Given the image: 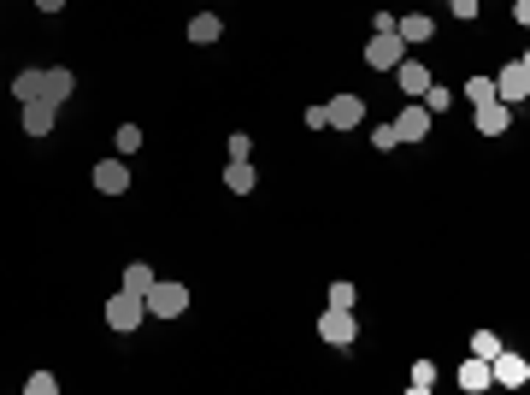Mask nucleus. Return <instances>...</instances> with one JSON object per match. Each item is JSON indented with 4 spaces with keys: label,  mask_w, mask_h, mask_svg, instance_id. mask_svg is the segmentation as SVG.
<instances>
[{
    "label": "nucleus",
    "mask_w": 530,
    "mask_h": 395,
    "mask_svg": "<svg viewBox=\"0 0 530 395\" xmlns=\"http://www.w3.org/2000/svg\"><path fill=\"white\" fill-rule=\"evenodd\" d=\"M495 101H507V106H525V95H530V59L519 54V59H507V66L495 71Z\"/></svg>",
    "instance_id": "obj_1"
},
{
    "label": "nucleus",
    "mask_w": 530,
    "mask_h": 395,
    "mask_svg": "<svg viewBox=\"0 0 530 395\" xmlns=\"http://www.w3.org/2000/svg\"><path fill=\"white\" fill-rule=\"evenodd\" d=\"M142 301H148V313H154V319H177V313H189V283H166V278H154Z\"/></svg>",
    "instance_id": "obj_2"
},
{
    "label": "nucleus",
    "mask_w": 530,
    "mask_h": 395,
    "mask_svg": "<svg viewBox=\"0 0 530 395\" xmlns=\"http://www.w3.org/2000/svg\"><path fill=\"white\" fill-rule=\"evenodd\" d=\"M142 319H148V301H142L136 289H118V295L107 301V325L124 330V337H130V330H142Z\"/></svg>",
    "instance_id": "obj_3"
},
{
    "label": "nucleus",
    "mask_w": 530,
    "mask_h": 395,
    "mask_svg": "<svg viewBox=\"0 0 530 395\" xmlns=\"http://www.w3.org/2000/svg\"><path fill=\"white\" fill-rule=\"evenodd\" d=\"M401 59H407V42H401L395 30H372V42H365V66H372V71H395Z\"/></svg>",
    "instance_id": "obj_4"
},
{
    "label": "nucleus",
    "mask_w": 530,
    "mask_h": 395,
    "mask_svg": "<svg viewBox=\"0 0 530 395\" xmlns=\"http://www.w3.org/2000/svg\"><path fill=\"white\" fill-rule=\"evenodd\" d=\"M489 384H501V390H525V384H530V360H525V354L495 349V354H489Z\"/></svg>",
    "instance_id": "obj_5"
},
{
    "label": "nucleus",
    "mask_w": 530,
    "mask_h": 395,
    "mask_svg": "<svg viewBox=\"0 0 530 395\" xmlns=\"http://www.w3.org/2000/svg\"><path fill=\"white\" fill-rule=\"evenodd\" d=\"M319 337L331 342V349H353V337H360L353 307H324V313H319Z\"/></svg>",
    "instance_id": "obj_6"
},
{
    "label": "nucleus",
    "mask_w": 530,
    "mask_h": 395,
    "mask_svg": "<svg viewBox=\"0 0 530 395\" xmlns=\"http://www.w3.org/2000/svg\"><path fill=\"white\" fill-rule=\"evenodd\" d=\"M324 113H331V130H360L365 125V101H360V95H331Z\"/></svg>",
    "instance_id": "obj_7"
},
{
    "label": "nucleus",
    "mask_w": 530,
    "mask_h": 395,
    "mask_svg": "<svg viewBox=\"0 0 530 395\" xmlns=\"http://www.w3.org/2000/svg\"><path fill=\"white\" fill-rule=\"evenodd\" d=\"M59 125V106L54 101H24V136H36V142H47Z\"/></svg>",
    "instance_id": "obj_8"
},
{
    "label": "nucleus",
    "mask_w": 530,
    "mask_h": 395,
    "mask_svg": "<svg viewBox=\"0 0 530 395\" xmlns=\"http://www.w3.org/2000/svg\"><path fill=\"white\" fill-rule=\"evenodd\" d=\"M71 89H77V71H71V66H47V71H42V101L66 106Z\"/></svg>",
    "instance_id": "obj_9"
},
{
    "label": "nucleus",
    "mask_w": 530,
    "mask_h": 395,
    "mask_svg": "<svg viewBox=\"0 0 530 395\" xmlns=\"http://www.w3.org/2000/svg\"><path fill=\"white\" fill-rule=\"evenodd\" d=\"M95 189L100 195H124L130 189V166H124V159H95Z\"/></svg>",
    "instance_id": "obj_10"
},
{
    "label": "nucleus",
    "mask_w": 530,
    "mask_h": 395,
    "mask_svg": "<svg viewBox=\"0 0 530 395\" xmlns=\"http://www.w3.org/2000/svg\"><path fill=\"white\" fill-rule=\"evenodd\" d=\"M424 136H431V113H424L419 101L401 106V118H395V142H424Z\"/></svg>",
    "instance_id": "obj_11"
},
{
    "label": "nucleus",
    "mask_w": 530,
    "mask_h": 395,
    "mask_svg": "<svg viewBox=\"0 0 530 395\" xmlns=\"http://www.w3.org/2000/svg\"><path fill=\"white\" fill-rule=\"evenodd\" d=\"M472 113H477V130H484V136H501V130L513 125V106L507 101H477Z\"/></svg>",
    "instance_id": "obj_12"
},
{
    "label": "nucleus",
    "mask_w": 530,
    "mask_h": 395,
    "mask_svg": "<svg viewBox=\"0 0 530 395\" xmlns=\"http://www.w3.org/2000/svg\"><path fill=\"white\" fill-rule=\"evenodd\" d=\"M224 189H230V195H254L260 189L254 159H230V166H224Z\"/></svg>",
    "instance_id": "obj_13"
},
{
    "label": "nucleus",
    "mask_w": 530,
    "mask_h": 395,
    "mask_svg": "<svg viewBox=\"0 0 530 395\" xmlns=\"http://www.w3.org/2000/svg\"><path fill=\"white\" fill-rule=\"evenodd\" d=\"M395 83H401V95H413V101H419V95L431 89L436 77H431V71L419 66V59H401V66H395Z\"/></svg>",
    "instance_id": "obj_14"
},
{
    "label": "nucleus",
    "mask_w": 530,
    "mask_h": 395,
    "mask_svg": "<svg viewBox=\"0 0 530 395\" xmlns=\"http://www.w3.org/2000/svg\"><path fill=\"white\" fill-rule=\"evenodd\" d=\"M395 35L407 47H419V42H431V35H436V24L424 18V12H413V18H395Z\"/></svg>",
    "instance_id": "obj_15"
},
{
    "label": "nucleus",
    "mask_w": 530,
    "mask_h": 395,
    "mask_svg": "<svg viewBox=\"0 0 530 395\" xmlns=\"http://www.w3.org/2000/svg\"><path fill=\"white\" fill-rule=\"evenodd\" d=\"M460 390H465V395H484V390H489V360L465 354V366H460Z\"/></svg>",
    "instance_id": "obj_16"
},
{
    "label": "nucleus",
    "mask_w": 530,
    "mask_h": 395,
    "mask_svg": "<svg viewBox=\"0 0 530 395\" xmlns=\"http://www.w3.org/2000/svg\"><path fill=\"white\" fill-rule=\"evenodd\" d=\"M219 35H224L219 12H195V18H189V42H219Z\"/></svg>",
    "instance_id": "obj_17"
},
{
    "label": "nucleus",
    "mask_w": 530,
    "mask_h": 395,
    "mask_svg": "<svg viewBox=\"0 0 530 395\" xmlns=\"http://www.w3.org/2000/svg\"><path fill=\"white\" fill-rule=\"evenodd\" d=\"M407 390H413V395H431V390H436V366H431V360H413Z\"/></svg>",
    "instance_id": "obj_18"
},
{
    "label": "nucleus",
    "mask_w": 530,
    "mask_h": 395,
    "mask_svg": "<svg viewBox=\"0 0 530 395\" xmlns=\"http://www.w3.org/2000/svg\"><path fill=\"white\" fill-rule=\"evenodd\" d=\"M12 95H18V101H42V71H18V77H12Z\"/></svg>",
    "instance_id": "obj_19"
},
{
    "label": "nucleus",
    "mask_w": 530,
    "mask_h": 395,
    "mask_svg": "<svg viewBox=\"0 0 530 395\" xmlns=\"http://www.w3.org/2000/svg\"><path fill=\"white\" fill-rule=\"evenodd\" d=\"M419 106H424L431 118H436V113H448V106H454V89H442V83H431V89L419 95Z\"/></svg>",
    "instance_id": "obj_20"
},
{
    "label": "nucleus",
    "mask_w": 530,
    "mask_h": 395,
    "mask_svg": "<svg viewBox=\"0 0 530 395\" xmlns=\"http://www.w3.org/2000/svg\"><path fill=\"white\" fill-rule=\"evenodd\" d=\"M148 283H154V266H142V260H130V266H124V289L148 295Z\"/></svg>",
    "instance_id": "obj_21"
},
{
    "label": "nucleus",
    "mask_w": 530,
    "mask_h": 395,
    "mask_svg": "<svg viewBox=\"0 0 530 395\" xmlns=\"http://www.w3.org/2000/svg\"><path fill=\"white\" fill-rule=\"evenodd\" d=\"M112 147H118V159L142 154V130H136V125H118V136H112Z\"/></svg>",
    "instance_id": "obj_22"
},
{
    "label": "nucleus",
    "mask_w": 530,
    "mask_h": 395,
    "mask_svg": "<svg viewBox=\"0 0 530 395\" xmlns=\"http://www.w3.org/2000/svg\"><path fill=\"white\" fill-rule=\"evenodd\" d=\"M54 390H59L54 372H30V378H24V395H54Z\"/></svg>",
    "instance_id": "obj_23"
},
{
    "label": "nucleus",
    "mask_w": 530,
    "mask_h": 395,
    "mask_svg": "<svg viewBox=\"0 0 530 395\" xmlns=\"http://www.w3.org/2000/svg\"><path fill=\"white\" fill-rule=\"evenodd\" d=\"M495 349H501V337H495V330H472V354H477V360H489Z\"/></svg>",
    "instance_id": "obj_24"
},
{
    "label": "nucleus",
    "mask_w": 530,
    "mask_h": 395,
    "mask_svg": "<svg viewBox=\"0 0 530 395\" xmlns=\"http://www.w3.org/2000/svg\"><path fill=\"white\" fill-rule=\"evenodd\" d=\"M460 95H472V106H477V101H495V83H489V77H472Z\"/></svg>",
    "instance_id": "obj_25"
},
{
    "label": "nucleus",
    "mask_w": 530,
    "mask_h": 395,
    "mask_svg": "<svg viewBox=\"0 0 530 395\" xmlns=\"http://www.w3.org/2000/svg\"><path fill=\"white\" fill-rule=\"evenodd\" d=\"M372 147H377V154H389V147H401V142H395V125H377V130H372Z\"/></svg>",
    "instance_id": "obj_26"
},
{
    "label": "nucleus",
    "mask_w": 530,
    "mask_h": 395,
    "mask_svg": "<svg viewBox=\"0 0 530 395\" xmlns=\"http://www.w3.org/2000/svg\"><path fill=\"white\" fill-rule=\"evenodd\" d=\"M230 159H254V136L236 130V136H230Z\"/></svg>",
    "instance_id": "obj_27"
},
{
    "label": "nucleus",
    "mask_w": 530,
    "mask_h": 395,
    "mask_svg": "<svg viewBox=\"0 0 530 395\" xmlns=\"http://www.w3.org/2000/svg\"><path fill=\"white\" fill-rule=\"evenodd\" d=\"M331 307H353V283H331Z\"/></svg>",
    "instance_id": "obj_28"
},
{
    "label": "nucleus",
    "mask_w": 530,
    "mask_h": 395,
    "mask_svg": "<svg viewBox=\"0 0 530 395\" xmlns=\"http://www.w3.org/2000/svg\"><path fill=\"white\" fill-rule=\"evenodd\" d=\"M307 130H331V113H324V106H307Z\"/></svg>",
    "instance_id": "obj_29"
},
{
    "label": "nucleus",
    "mask_w": 530,
    "mask_h": 395,
    "mask_svg": "<svg viewBox=\"0 0 530 395\" xmlns=\"http://www.w3.org/2000/svg\"><path fill=\"white\" fill-rule=\"evenodd\" d=\"M448 12L454 18H477V0H448Z\"/></svg>",
    "instance_id": "obj_30"
},
{
    "label": "nucleus",
    "mask_w": 530,
    "mask_h": 395,
    "mask_svg": "<svg viewBox=\"0 0 530 395\" xmlns=\"http://www.w3.org/2000/svg\"><path fill=\"white\" fill-rule=\"evenodd\" d=\"M36 6H42L47 18H54V12H66V0H36Z\"/></svg>",
    "instance_id": "obj_31"
}]
</instances>
